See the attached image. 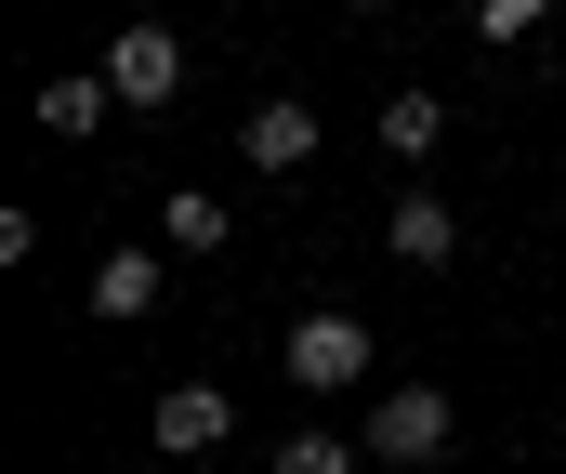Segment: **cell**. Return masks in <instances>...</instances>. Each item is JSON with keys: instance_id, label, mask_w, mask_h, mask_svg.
<instances>
[{"instance_id": "1", "label": "cell", "mask_w": 566, "mask_h": 474, "mask_svg": "<svg viewBox=\"0 0 566 474\" xmlns=\"http://www.w3.org/2000/svg\"><path fill=\"white\" fill-rule=\"evenodd\" d=\"M290 382H303V396L369 382V329H356V316H303V329H290Z\"/></svg>"}, {"instance_id": "2", "label": "cell", "mask_w": 566, "mask_h": 474, "mask_svg": "<svg viewBox=\"0 0 566 474\" xmlns=\"http://www.w3.org/2000/svg\"><path fill=\"white\" fill-rule=\"evenodd\" d=\"M145 435H158L171 462H211V449L238 435V409H224V382H171V396L145 409Z\"/></svg>"}, {"instance_id": "3", "label": "cell", "mask_w": 566, "mask_h": 474, "mask_svg": "<svg viewBox=\"0 0 566 474\" xmlns=\"http://www.w3.org/2000/svg\"><path fill=\"white\" fill-rule=\"evenodd\" d=\"M106 80H119V106H171L185 93V40L171 27H119L106 40Z\"/></svg>"}, {"instance_id": "4", "label": "cell", "mask_w": 566, "mask_h": 474, "mask_svg": "<svg viewBox=\"0 0 566 474\" xmlns=\"http://www.w3.org/2000/svg\"><path fill=\"white\" fill-rule=\"evenodd\" d=\"M434 449H448V396L434 382H396L369 409V462H434Z\"/></svg>"}, {"instance_id": "5", "label": "cell", "mask_w": 566, "mask_h": 474, "mask_svg": "<svg viewBox=\"0 0 566 474\" xmlns=\"http://www.w3.org/2000/svg\"><path fill=\"white\" fill-rule=\"evenodd\" d=\"M382 251H396V264H448V251H461V211H448V198H422V185H409V198L382 211Z\"/></svg>"}, {"instance_id": "6", "label": "cell", "mask_w": 566, "mask_h": 474, "mask_svg": "<svg viewBox=\"0 0 566 474\" xmlns=\"http://www.w3.org/2000/svg\"><path fill=\"white\" fill-rule=\"evenodd\" d=\"M238 158H251V171H303V158H316V106H251V133H238Z\"/></svg>"}, {"instance_id": "7", "label": "cell", "mask_w": 566, "mask_h": 474, "mask_svg": "<svg viewBox=\"0 0 566 474\" xmlns=\"http://www.w3.org/2000/svg\"><path fill=\"white\" fill-rule=\"evenodd\" d=\"M106 106H119V80H106V66L40 80V133H66V146H93V133H106Z\"/></svg>"}, {"instance_id": "8", "label": "cell", "mask_w": 566, "mask_h": 474, "mask_svg": "<svg viewBox=\"0 0 566 474\" xmlns=\"http://www.w3.org/2000/svg\"><path fill=\"white\" fill-rule=\"evenodd\" d=\"M158 238H171V251H224V238H238V211H224L211 185H171V198H158Z\"/></svg>"}, {"instance_id": "9", "label": "cell", "mask_w": 566, "mask_h": 474, "mask_svg": "<svg viewBox=\"0 0 566 474\" xmlns=\"http://www.w3.org/2000/svg\"><path fill=\"white\" fill-rule=\"evenodd\" d=\"M158 304V251H106L93 264V316H145Z\"/></svg>"}, {"instance_id": "10", "label": "cell", "mask_w": 566, "mask_h": 474, "mask_svg": "<svg viewBox=\"0 0 566 474\" xmlns=\"http://www.w3.org/2000/svg\"><path fill=\"white\" fill-rule=\"evenodd\" d=\"M434 133H448L434 93H382V158H434Z\"/></svg>"}, {"instance_id": "11", "label": "cell", "mask_w": 566, "mask_h": 474, "mask_svg": "<svg viewBox=\"0 0 566 474\" xmlns=\"http://www.w3.org/2000/svg\"><path fill=\"white\" fill-rule=\"evenodd\" d=\"M277 474H356V449H343V435H290Z\"/></svg>"}, {"instance_id": "12", "label": "cell", "mask_w": 566, "mask_h": 474, "mask_svg": "<svg viewBox=\"0 0 566 474\" xmlns=\"http://www.w3.org/2000/svg\"><path fill=\"white\" fill-rule=\"evenodd\" d=\"M474 27H488V53H501V40H527V27H541V0H474Z\"/></svg>"}, {"instance_id": "13", "label": "cell", "mask_w": 566, "mask_h": 474, "mask_svg": "<svg viewBox=\"0 0 566 474\" xmlns=\"http://www.w3.org/2000/svg\"><path fill=\"white\" fill-rule=\"evenodd\" d=\"M356 13H382V0H356Z\"/></svg>"}]
</instances>
